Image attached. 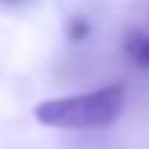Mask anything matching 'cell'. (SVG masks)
<instances>
[{"label":"cell","instance_id":"obj_1","mask_svg":"<svg viewBox=\"0 0 149 149\" xmlns=\"http://www.w3.org/2000/svg\"><path fill=\"white\" fill-rule=\"evenodd\" d=\"M126 105V84H107L92 92L52 97L34 107V118L47 128L60 131H94L113 126Z\"/></svg>","mask_w":149,"mask_h":149},{"label":"cell","instance_id":"obj_2","mask_svg":"<svg viewBox=\"0 0 149 149\" xmlns=\"http://www.w3.org/2000/svg\"><path fill=\"white\" fill-rule=\"evenodd\" d=\"M123 52L128 55V60L134 65L149 71V34L147 31H131L123 39Z\"/></svg>","mask_w":149,"mask_h":149},{"label":"cell","instance_id":"obj_3","mask_svg":"<svg viewBox=\"0 0 149 149\" xmlns=\"http://www.w3.org/2000/svg\"><path fill=\"white\" fill-rule=\"evenodd\" d=\"M65 34H68V39H71L73 45L84 42V39L89 37V21H86L84 16H73V18H68V26H65Z\"/></svg>","mask_w":149,"mask_h":149},{"label":"cell","instance_id":"obj_4","mask_svg":"<svg viewBox=\"0 0 149 149\" xmlns=\"http://www.w3.org/2000/svg\"><path fill=\"white\" fill-rule=\"evenodd\" d=\"M0 3H8V5H21V3H26V0H0Z\"/></svg>","mask_w":149,"mask_h":149}]
</instances>
